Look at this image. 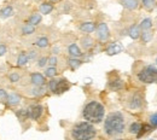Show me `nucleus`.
<instances>
[{"instance_id":"nucleus-12","label":"nucleus","mask_w":157,"mask_h":140,"mask_svg":"<svg viewBox=\"0 0 157 140\" xmlns=\"http://www.w3.org/2000/svg\"><path fill=\"white\" fill-rule=\"evenodd\" d=\"M68 52H69V55L71 56V58H78V57L82 56V52H81L80 47H78L76 44H71V45L68 47Z\"/></svg>"},{"instance_id":"nucleus-34","label":"nucleus","mask_w":157,"mask_h":140,"mask_svg":"<svg viewBox=\"0 0 157 140\" xmlns=\"http://www.w3.org/2000/svg\"><path fill=\"white\" fill-rule=\"evenodd\" d=\"M7 96H9V92H7L6 89H2V88H0V103H4V104H6Z\"/></svg>"},{"instance_id":"nucleus-31","label":"nucleus","mask_w":157,"mask_h":140,"mask_svg":"<svg viewBox=\"0 0 157 140\" xmlns=\"http://www.w3.org/2000/svg\"><path fill=\"white\" fill-rule=\"evenodd\" d=\"M143 5H144V7L146 9V10H152L154 7H155V1L154 0H143Z\"/></svg>"},{"instance_id":"nucleus-16","label":"nucleus","mask_w":157,"mask_h":140,"mask_svg":"<svg viewBox=\"0 0 157 140\" xmlns=\"http://www.w3.org/2000/svg\"><path fill=\"white\" fill-rule=\"evenodd\" d=\"M39 11L41 15H48V13H51V12L53 11V5H52V2H42V4L40 5Z\"/></svg>"},{"instance_id":"nucleus-10","label":"nucleus","mask_w":157,"mask_h":140,"mask_svg":"<svg viewBox=\"0 0 157 140\" xmlns=\"http://www.w3.org/2000/svg\"><path fill=\"white\" fill-rule=\"evenodd\" d=\"M123 51V46L120 44V42H114L111 44L108 48H106V53L109 56H115V55H118Z\"/></svg>"},{"instance_id":"nucleus-1","label":"nucleus","mask_w":157,"mask_h":140,"mask_svg":"<svg viewBox=\"0 0 157 140\" xmlns=\"http://www.w3.org/2000/svg\"><path fill=\"white\" fill-rule=\"evenodd\" d=\"M126 127L124 117L120 111L110 112L104 121V131L109 137H115L122 134Z\"/></svg>"},{"instance_id":"nucleus-42","label":"nucleus","mask_w":157,"mask_h":140,"mask_svg":"<svg viewBox=\"0 0 157 140\" xmlns=\"http://www.w3.org/2000/svg\"><path fill=\"white\" fill-rule=\"evenodd\" d=\"M117 140H122V139H117Z\"/></svg>"},{"instance_id":"nucleus-5","label":"nucleus","mask_w":157,"mask_h":140,"mask_svg":"<svg viewBox=\"0 0 157 140\" xmlns=\"http://www.w3.org/2000/svg\"><path fill=\"white\" fill-rule=\"evenodd\" d=\"M28 112H29V119L33 121H38L40 120V117L42 116L44 114V106L40 105V104H34V105H30L28 108Z\"/></svg>"},{"instance_id":"nucleus-24","label":"nucleus","mask_w":157,"mask_h":140,"mask_svg":"<svg viewBox=\"0 0 157 140\" xmlns=\"http://www.w3.org/2000/svg\"><path fill=\"white\" fill-rule=\"evenodd\" d=\"M128 34H129V36L132 38V39H138L139 36H140V28H139V25H132L131 28H129V32H128Z\"/></svg>"},{"instance_id":"nucleus-33","label":"nucleus","mask_w":157,"mask_h":140,"mask_svg":"<svg viewBox=\"0 0 157 140\" xmlns=\"http://www.w3.org/2000/svg\"><path fill=\"white\" fill-rule=\"evenodd\" d=\"M152 36H154V34L151 32H149V30H146V32H144L141 34V39H143L144 42H149V41L152 39Z\"/></svg>"},{"instance_id":"nucleus-38","label":"nucleus","mask_w":157,"mask_h":140,"mask_svg":"<svg viewBox=\"0 0 157 140\" xmlns=\"http://www.w3.org/2000/svg\"><path fill=\"white\" fill-rule=\"evenodd\" d=\"M7 52V46L5 44H0V57H2Z\"/></svg>"},{"instance_id":"nucleus-39","label":"nucleus","mask_w":157,"mask_h":140,"mask_svg":"<svg viewBox=\"0 0 157 140\" xmlns=\"http://www.w3.org/2000/svg\"><path fill=\"white\" fill-rule=\"evenodd\" d=\"M150 122L152 126H157V114H154L151 117H150Z\"/></svg>"},{"instance_id":"nucleus-21","label":"nucleus","mask_w":157,"mask_h":140,"mask_svg":"<svg viewBox=\"0 0 157 140\" xmlns=\"http://www.w3.org/2000/svg\"><path fill=\"white\" fill-rule=\"evenodd\" d=\"M34 45H35L36 47H39V48H46V47H48L50 41H48V39H47L46 36H41V38H39L38 40L35 41Z\"/></svg>"},{"instance_id":"nucleus-7","label":"nucleus","mask_w":157,"mask_h":140,"mask_svg":"<svg viewBox=\"0 0 157 140\" xmlns=\"http://www.w3.org/2000/svg\"><path fill=\"white\" fill-rule=\"evenodd\" d=\"M70 88V83L67 79H59L57 80V83H56V88H55V92L56 94H62L64 92H67L68 89Z\"/></svg>"},{"instance_id":"nucleus-30","label":"nucleus","mask_w":157,"mask_h":140,"mask_svg":"<svg viewBox=\"0 0 157 140\" xmlns=\"http://www.w3.org/2000/svg\"><path fill=\"white\" fill-rule=\"evenodd\" d=\"M140 127H141V124H140V123L134 122V123H132V124H131V127H129V132H131L132 134H138V133H139V131H140Z\"/></svg>"},{"instance_id":"nucleus-35","label":"nucleus","mask_w":157,"mask_h":140,"mask_svg":"<svg viewBox=\"0 0 157 140\" xmlns=\"http://www.w3.org/2000/svg\"><path fill=\"white\" fill-rule=\"evenodd\" d=\"M27 57H28V62H34V60L38 58V52L34 51V50H32V51H29L27 53Z\"/></svg>"},{"instance_id":"nucleus-37","label":"nucleus","mask_w":157,"mask_h":140,"mask_svg":"<svg viewBox=\"0 0 157 140\" xmlns=\"http://www.w3.org/2000/svg\"><path fill=\"white\" fill-rule=\"evenodd\" d=\"M57 57L56 56H52V57H50L48 60H47V64H50V66H56V64H57Z\"/></svg>"},{"instance_id":"nucleus-8","label":"nucleus","mask_w":157,"mask_h":140,"mask_svg":"<svg viewBox=\"0 0 157 140\" xmlns=\"http://www.w3.org/2000/svg\"><path fill=\"white\" fill-rule=\"evenodd\" d=\"M30 82L33 86H44L46 82V78L41 73H32L30 74Z\"/></svg>"},{"instance_id":"nucleus-9","label":"nucleus","mask_w":157,"mask_h":140,"mask_svg":"<svg viewBox=\"0 0 157 140\" xmlns=\"http://www.w3.org/2000/svg\"><path fill=\"white\" fill-rule=\"evenodd\" d=\"M21 100H22V98H21L20 94L16 93V92H12V93H9L6 104H7L9 106H11V108H16V106L20 105Z\"/></svg>"},{"instance_id":"nucleus-4","label":"nucleus","mask_w":157,"mask_h":140,"mask_svg":"<svg viewBox=\"0 0 157 140\" xmlns=\"http://www.w3.org/2000/svg\"><path fill=\"white\" fill-rule=\"evenodd\" d=\"M138 79L144 83H155V82H157V68L154 65L145 66L140 73H138Z\"/></svg>"},{"instance_id":"nucleus-40","label":"nucleus","mask_w":157,"mask_h":140,"mask_svg":"<svg viewBox=\"0 0 157 140\" xmlns=\"http://www.w3.org/2000/svg\"><path fill=\"white\" fill-rule=\"evenodd\" d=\"M50 1H57V0H50Z\"/></svg>"},{"instance_id":"nucleus-32","label":"nucleus","mask_w":157,"mask_h":140,"mask_svg":"<svg viewBox=\"0 0 157 140\" xmlns=\"http://www.w3.org/2000/svg\"><path fill=\"white\" fill-rule=\"evenodd\" d=\"M151 129V127L150 126H147V124H141V127H140V131H139V133L137 134L138 138H140V137H143V134H145L146 132H149Z\"/></svg>"},{"instance_id":"nucleus-25","label":"nucleus","mask_w":157,"mask_h":140,"mask_svg":"<svg viewBox=\"0 0 157 140\" xmlns=\"http://www.w3.org/2000/svg\"><path fill=\"white\" fill-rule=\"evenodd\" d=\"M35 33V27L34 25H30V24H24L22 27V34L28 36V35H32Z\"/></svg>"},{"instance_id":"nucleus-17","label":"nucleus","mask_w":157,"mask_h":140,"mask_svg":"<svg viewBox=\"0 0 157 140\" xmlns=\"http://www.w3.org/2000/svg\"><path fill=\"white\" fill-rule=\"evenodd\" d=\"M141 103H143L141 97H140L138 93H136V94H133L132 99L129 101V106H131L132 109H139V108L141 106Z\"/></svg>"},{"instance_id":"nucleus-14","label":"nucleus","mask_w":157,"mask_h":140,"mask_svg":"<svg viewBox=\"0 0 157 140\" xmlns=\"http://www.w3.org/2000/svg\"><path fill=\"white\" fill-rule=\"evenodd\" d=\"M96 24L93 22H83L81 25H80V29L83 32V33H93L96 30Z\"/></svg>"},{"instance_id":"nucleus-20","label":"nucleus","mask_w":157,"mask_h":140,"mask_svg":"<svg viewBox=\"0 0 157 140\" xmlns=\"http://www.w3.org/2000/svg\"><path fill=\"white\" fill-rule=\"evenodd\" d=\"M93 39L91 38V36H83L82 39H81V45H82V47L85 48V50H90L92 46H93Z\"/></svg>"},{"instance_id":"nucleus-3","label":"nucleus","mask_w":157,"mask_h":140,"mask_svg":"<svg viewBox=\"0 0 157 140\" xmlns=\"http://www.w3.org/2000/svg\"><path fill=\"white\" fill-rule=\"evenodd\" d=\"M96 135L97 129L87 121L78 122L71 128V138L74 140H92Z\"/></svg>"},{"instance_id":"nucleus-2","label":"nucleus","mask_w":157,"mask_h":140,"mask_svg":"<svg viewBox=\"0 0 157 140\" xmlns=\"http://www.w3.org/2000/svg\"><path fill=\"white\" fill-rule=\"evenodd\" d=\"M82 116L83 119L90 122V123H100L104 120L105 116V109L103 106V104H100L99 101L92 100L90 103H87L82 110Z\"/></svg>"},{"instance_id":"nucleus-23","label":"nucleus","mask_w":157,"mask_h":140,"mask_svg":"<svg viewBox=\"0 0 157 140\" xmlns=\"http://www.w3.org/2000/svg\"><path fill=\"white\" fill-rule=\"evenodd\" d=\"M30 94L33 97H40L42 94H45V87L44 86H34L32 89H30Z\"/></svg>"},{"instance_id":"nucleus-13","label":"nucleus","mask_w":157,"mask_h":140,"mask_svg":"<svg viewBox=\"0 0 157 140\" xmlns=\"http://www.w3.org/2000/svg\"><path fill=\"white\" fill-rule=\"evenodd\" d=\"M120 2L124 9H128V10H136L139 6L138 0H120Z\"/></svg>"},{"instance_id":"nucleus-6","label":"nucleus","mask_w":157,"mask_h":140,"mask_svg":"<svg viewBox=\"0 0 157 140\" xmlns=\"http://www.w3.org/2000/svg\"><path fill=\"white\" fill-rule=\"evenodd\" d=\"M97 30V35H98V39L100 41H106L110 36V32H109V28L106 25V23H99L96 28Z\"/></svg>"},{"instance_id":"nucleus-19","label":"nucleus","mask_w":157,"mask_h":140,"mask_svg":"<svg viewBox=\"0 0 157 140\" xmlns=\"http://www.w3.org/2000/svg\"><path fill=\"white\" fill-rule=\"evenodd\" d=\"M28 57H27V53L25 52H21L17 57V66H25L28 64Z\"/></svg>"},{"instance_id":"nucleus-27","label":"nucleus","mask_w":157,"mask_h":140,"mask_svg":"<svg viewBox=\"0 0 157 140\" xmlns=\"http://www.w3.org/2000/svg\"><path fill=\"white\" fill-rule=\"evenodd\" d=\"M9 81L10 82H12V83H16V82H18L21 80V74L18 71H11V73H9Z\"/></svg>"},{"instance_id":"nucleus-29","label":"nucleus","mask_w":157,"mask_h":140,"mask_svg":"<svg viewBox=\"0 0 157 140\" xmlns=\"http://www.w3.org/2000/svg\"><path fill=\"white\" fill-rule=\"evenodd\" d=\"M151 25H152L151 20H150V18H146V20L141 21V23H140L139 28H140V29H143L144 32H146V30H149V29L151 28Z\"/></svg>"},{"instance_id":"nucleus-43","label":"nucleus","mask_w":157,"mask_h":140,"mask_svg":"<svg viewBox=\"0 0 157 140\" xmlns=\"http://www.w3.org/2000/svg\"><path fill=\"white\" fill-rule=\"evenodd\" d=\"M156 64H157V59H156Z\"/></svg>"},{"instance_id":"nucleus-36","label":"nucleus","mask_w":157,"mask_h":140,"mask_svg":"<svg viewBox=\"0 0 157 140\" xmlns=\"http://www.w3.org/2000/svg\"><path fill=\"white\" fill-rule=\"evenodd\" d=\"M47 60H48L47 57H41V58L38 60V66H39V68H44V66L47 64Z\"/></svg>"},{"instance_id":"nucleus-15","label":"nucleus","mask_w":157,"mask_h":140,"mask_svg":"<svg viewBox=\"0 0 157 140\" xmlns=\"http://www.w3.org/2000/svg\"><path fill=\"white\" fill-rule=\"evenodd\" d=\"M41 21H42V16H41V13H33V15H30V17L28 18L27 21V24H30V25H34V27H36L38 24L41 23Z\"/></svg>"},{"instance_id":"nucleus-26","label":"nucleus","mask_w":157,"mask_h":140,"mask_svg":"<svg viewBox=\"0 0 157 140\" xmlns=\"http://www.w3.org/2000/svg\"><path fill=\"white\" fill-rule=\"evenodd\" d=\"M56 75H57V69H56V66H48V68L45 70V78L53 79Z\"/></svg>"},{"instance_id":"nucleus-22","label":"nucleus","mask_w":157,"mask_h":140,"mask_svg":"<svg viewBox=\"0 0 157 140\" xmlns=\"http://www.w3.org/2000/svg\"><path fill=\"white\" fill-rule=\"evenodd\" d=\"M123 86V82L121 79H115V80H111L109 82V87L113 89V91H117V89H121Z\"/></svg>"},{"instance_id":"nucleus-11","label":"nucleus","mask_w":157,"mask_h":140,"mask_svg":"<svg viewBox=\"0 0 157 140\" xmlns=\"http://www.w3.org/2000/svg\"><path fill=\"white\" fill-rule=\"evenodd\" d=\"M13 16V7L11 5H7V6H4L1 10H0V18L2 20H7L10 17Z\"/></svg>"},{"instance_id":"nucleus-18","label":"nucleus","mask_w":157,"mask_h":140,"mask_svg":"<svg viewBox=\"0 0 157 140\" xmlns=\"http://www.w3.org/2000/svg\"><path fill=\"white\" fill-rule=\"evenodd\" d=\"M16 116L21 122H24L29 119V112H28V109H20L16 111Z\"/></svg>"},{"instance_id":"nucleus-41","label":"nucleus","mask_w":157,"mask_h":140,"mask_svg":"<svg viewBox=\"0 0 157 140\" xmlns=\"http://www.w3.org/2000/svg\"><path fill=\"white\" fill-rule=\"evenodd\" d=\"M36 1H41V0H36Z\"/></svg>"},{"instance_id":"nucleus-28","label":"nucleus","mask_w":157,"mask_h":140,"mask_svg":"<svg viewBox=\"0 0 157 140\" xmlns=\"http://www.w3.org/2000/svg\"><path fill=\"white\" fill-rule=\"evenodd\" d=\"M68 64H69V66H70L71 70H76L78 68H80V65L82 64V62L80 59H78V58H70Z\"/></svg>"}]
</instances>
